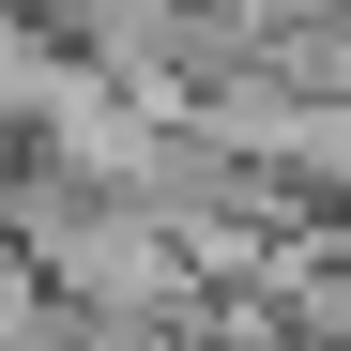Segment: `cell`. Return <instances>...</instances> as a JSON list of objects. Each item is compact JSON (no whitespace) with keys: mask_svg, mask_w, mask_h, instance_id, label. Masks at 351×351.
I'll return each instance as SVG.
<instances>
[{"mask_svg":"<svg viewBox=\"0 0 351 351\" xmlns=\"http://www.w3.org/2000/svg\"><path fill=\"white\" fill-rule=\"evenodd\" d=\"M336 16H351V0H199V31H214L199 62H245V46H290V31H336Z\"/></svg>","mask_w":351,"mask_h":351,"instance_id":"1","label":"cell"}]
</instances>
